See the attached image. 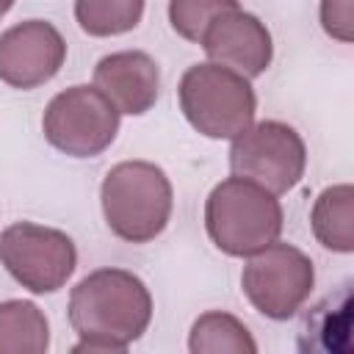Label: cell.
<instances>
[{
	"label": "cell",
	"mask_w": 354,
	"mask_h": 354,
	"mask_svg": "<svg viewBox=\"0 0 354 354\" xmlns=\"http://www.w3.org/2000/svg\"><path fill=\"white\" fill-rule=\"evenodd\" d=\"M152 321V296L141 277L124 268H97L69 293V324L77 332V351L122 354Z\"/></svg>",
	"instance_id": "1"
},
{
	"label": "cell",
	"mask_w": 354,
	"mask_h": 354,
	"mask_svg": "<svg viewBox=\"0 0 354 354\" xmlns=\"http://www.w3.org/2000/svg\"><path fill=\"white\" fill-rule=\"evenodd\" d=\"M100 202L108 230L127 243L155 241L174 205V191L166 171L149 160H122L108 169L100 185Z\"/></svg>",
	"instance_id": "2"
},
{
	"label": "cell",
	"mask_w": 354,
	"mask_h": 354,
	"mask_svg": "<svg viewBox=\"0 0 354 354\" xmlns=\"http://www.w3.org/2000/svg\"><path fill=\"white\" fill-rule=\"evenodd\" d=\"M282 221L277 194L238 174L213 185L205 202V230L216 249L230 257H249L274 243Z\"/></svg>",
	"instance_id": "3"
},
{
	"label": "cell",
	"mask_w": 354,
	"mask_h": 354,
	"mask_svg": "<svg viewBox=\"0 0 354 354\" xmlns=\"http://www.w3.org/2000/svg\"><path fill=\"white\" fill-rule=\"evenodd\" d=\"M180 111L207 138H235L254 122L257 97L249 77L221 64H194L180 77Z\"/></svg>",
	"instance_id": "4"
},
{
	"label": "cell",
	"mask_w": 354,
	"mask_h": 354,
	"mask_svg": "<svg viewBox=\"0 0 354 354\" xmlns=\"http://www.w3.org/2000/svg\"><path fill=\"white\" fill-rule=\"evenodd\" d=\"M315 285L313 260L279 238L246 257L241 288L249 304L271 321H288L310 299Z\"/></svg>",
	"instance_id": "5"
},
{
	"label": "cell",
	"mask_w": 354,
	"mask_h": 354,
	"mask_svg": "<svg viewBox=\"0 0 354 354\" xmlns=\"http://www.w3.org/2000/svg\"><path fill=\"white\" fill-rule=\"evenodd\" d=\"M119 111L94 86H69L58 91L41 116V133L50 147L69 158H97L119 133Z\"/></svg>",
	"instance_id": "6"
},
{
	"label": "cell",
	"mask_w": 354,
	"mask_h": 354,
	"mask_svg": "<svg viewBox=\"0 0 354 354\" xmlns=\"http://www.w3.org/2000/svg\"><path fill=\"white\" fill-rule=\"evenodd\" d=\"M307 166V147L301 136L277 119L252 122L232 138L230 169L238 177H246L271 194H288L299 185Z\"/></svg>",
	"instance_id": "7"
},
{
	"label": "cell",
	"mask_w": 354,
	"mask_h": 354,
	"mask_svg": "<svg viewBox=\"0 0 354 354\" xmlns=\"http://www.w3.org/2000/svg\"><path fill=\"white\" fill-rule=\"evenodd\" d=\"M0 263L30 293H55L72 277L77 249L55 227L17 221L0 232Z\"/></svg>",
	"instance_id": "8"
},
{
	"label": "cell",
	"mask_w": 354,
	"mask_h": 354,
	"mask_svg": "<svg viewBox=\"0 0 354 354\" xmlns=\"http://www.w3.org/2000/svg\"><path fill=\"white\" fill-rule=\"evenodd\" d=\"M66 61V41L53 22L25 19L0 33V80L11 88H36L53 80Z\"/></svg>",
	"instance_id": "9"
},
{
	"label": "cell",
	"mask_w": 354,
	"mask_h": 354,
	"mask_svg": "<svg viewBox=\"0 0 354 354\" xmlns=\"http://www.w3.org/2000/svg\"><path fill=\"white\" fill-rule=\"evenodd\" d=\"M199 44L213 64H221L249 80L263 75L274 58L268 28L243 8H232L216 17Z\"/></svg>",
	"instance_id": "10"
},
{
	"label": "cell",
	"mask_w": 354,
	"mask_h": 354,
	"mask_svg": "<svg viewBox=\"0 0 354 354\" xmlns=\"http://www.w3.org/2000/svg\"><path fill=\"white\" fill-rule=\"evenodd\" d=\"M94 88L102 91L119 113L141 116L158 102L160 69L144 50L111 53L94 66Z\"/></svg>",
	"instance_id": "11"
},
{
	"label": "cell",
	"mask_w": 354,
	"mask_h": 354,
	"mask_svg": "<svg viewBox=\"0 0 354 354\" xmlns=\"http://www.w3.org/2000/svg\"><path fill=\"white\" fill-rule=\"evenodd\" d=\"M315 241L337 254L354 252V188L348 183L329 185L318 194L310 210Z\"/></svg>",
	"instance_id": "12"
},
{
	"label": "cell",
	"mask_w": 354,
	"mask_h": 354,
	"mask_svg": "<svg viewBox=\"0 0 354 354\" xmlns=\"http://www.w3.org/2000/svg\"><path fill=\"white\" fill-rule=\"evenodd\" d=\"M47 348V315L25 299L0 301V354H44Z\"/></svg>",
	"instance_id": "13"
},
{
	"label": "cell",
	"mask_w": 354,
	"mask_h": 354,
	"mask_svg": "<svg viewBox=\"0 0 354 354\" xmlns=\"http://www.w3.org/2000/svg\"><path fill=\"white\" fill-rule=\"evenodd\" d=\"M188 348L194 354H254L257 343L243 321L230 313L210 310L194 321Z\"/></svg>",
	"instance_id": "14"
},
{
	"label": "cell",
	"mask_w": 354,
	"mask_h": 354,
	"mask_svg": "<svg viewBox=\"0 0 354 354\" xmlns=\"http://www.w3.org/2000/svg\"><path fill=\"white\" fill-rule=\"evenodd\" d=\"M144 17V0H75V19L83 33L105 39L133 30Z\"/></svg>",
	"instance_id": "15"
},
{
	"label": "cell",
	"mask_w": 354,
	"mask_h": 354,
	"mask_svg": "<svg viewBox=\"0 0 354 354\" xmlns=\"http://www.w3.org/2000/svg\"><path fill=\"white\" fill-rule=\"evenodd\" d=\"M232 8H241L238 0H169V22L177 36L199 44L210 22Z\"/></svg>",
	"instance_id": "16"
},
{
	"label": "cell",
	"mask_w": 354,
	"mask_h": 354,
	"mask_svg": "<svg viewBox=\"0 0 354 354\" xmlns=\"http://www.w3.org/2000/svg\"><path fill=\"white\" fill-rule=\"evenodd\" d=\"M321 28L348 44L354 39V0H321Z\"/></svg>",
	"instance_id": "17"
},
{
	"label": "cell",
	"mask_w": 354,
	"mask_h": 354,
	"mask_svg": "<svg viewBox=\"0 0 354 354\" xmlns=\"http://www.w3.org/2000/svg\"><path fill=\"white\" fill-rule=\"evenodd\" d=\"M11 6H14V0H0V19H3V17L11 11Z\"/></svg>",
	"instance_id": "18"
}]
</instances>
